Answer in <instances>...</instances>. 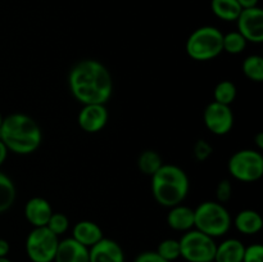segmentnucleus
<instances>
[{
    "mask_svg": "<svg viewBox=\"0 0 263 262\" xmlns=\"http://www.w3.org/2000/svg\"><path fill=\"white\" fill-rule=\"evenodd\" d=\"M162 164H163L162 157L156 151H152V149L141 152V154L138 158L139 170L144 175H148V176H153L161 169Z\"/></svg>",
    "mask_w": 263,
    "mask_h": 262,
    "instance_id": "obj_21",
    "label": "nucleus"
},
{
    "mask_svg": "<svg viewBox=\"0 0 263 262\" xmlns=\"http://www.w3.org/2000/svg\"><path fill=\"white\" fill-rule=\"evenodd\" d=\"M233 225V220L223 204L205 200L194 210V229L211 238L223 236Z\"/></svg>",
    "mask_w": 263,
    "mask_h": 262,
    "instance_id": "obj_4",
    "label": "nucleus"
},
{
    "mask_svg": "<svg viewBox=\"0 0 263 262\" xmlns=\"http://www.w3.org/2000/svg\"><path fill=\"white\" fill-rule=\"evenodd\" d=\"M231 197H233V185H231V181L228 179L221 180L218 182L217 188H216V198H217V202L223 204V203H228L231 199Z\"/></svg>",
    "mask_w": 263,
    "mask_h": 262,
    "instance_id": "obj_27",
    "label": "nucleus"
},
{
    "mask_svg": "<svg viewBox=\"0 0 263 262\" xmlns=\"http://www.w3.org/2000/svg\"><path fill=\"white\" fill-rule=\"evenodd\" d=\"M58 244L59 236L46 226L33 228L26 238V253L31 262H53Z\"/></svg>",
    "mask_w": 263,
    "mask_h": 262,
    "instance_id": "obj_8",
    "label": "nucleus"
},
{
    "mask_svg": "<svg viewBox=\"0 0 263 262\" xmlns=\"http://www.w3.org/2000/svg\"><path fill=\"white\" fill-rule=\"evenodd\" d=\"M3 118H4V117H3V116H2V113H0V126H2V122H3Z\"/></svg>",
    "mask_w": 263,
    "mask_h": 262,
    "instance_id": "obj_36",
    "label": "nucleus"
},
{
    "mask_svg": "<svg viewBox=\"0 0 263 262\" xmlns=\"http://www.w3.org/2000/svg\"><path fill=\"white\" fill-rule=\"evenodd\" d=\"M7 157H8L7 146H5L4 143H3V141L0 140V166H2V164L4 163L5 159H7Z\"/></svg>",
    "mask_w": 263,
    "mask_h": 262,
    "instance_id": "obj_33",
    "label": "nucleus"
},
{
    "mask_svg": "<svg viewBox=\"0 0 263 262\" xmlns=\"http://www.w3.org/2000/svg\"><path fill=\"white\" fill-rule=\"evenodd\" d=\"M258 2L259 0H238V3L240 4V7L243 8V9L258 7Z\"/></svg>",
    "mask_w": 263,
    "mask_h": 262,
    "instance_id": "obj_32",
    "label": "nucleus"
},
{
    "mask_svg": "<svg viewBox=\"0 0 263 262\" xmlns=\"http://www.w3.org/2000/svg\"><path fill=\"white\" fill-rule=\"evenodd\" d=\"M180 257L186 262H207L215 258V239L205 235L197 229L186 231L179 239Z\"/></svg>",
    "mask_w": 263,
    "mask_h": 262,
    "instance_id": "obj_7",
    "label": "nucleus"
},
{
    "mask_svg": "<svg viewBox=\"0 0 263 262\" xmlns=\"http://www.w3.org/2000/svg\"><path fill=\"white\" fill-rule=\"evenodd\" d=\"M157 253L168 262L180 258V243L177 239H164L157 247Z\"/></svg>",
    "mask_w": 263,
    "mask_h": 262,
    "instance_id": "obj_25",
    "label": "nucleus"
},
{
    "mask_svg": "<svg viewBox=\"0 0 263 262\" xmlns=\"http://www.w3.org/2000/svg\"><path fill=\"white\" fill-rule=\"evenodd\" d=\"M53 262H89V248L80 244L72 236L59 240Z\"/></svg>",
    "mask_w": 263,
    "mask_h": 262,
    "instance_id": "obj_13",
    "label": "nucleus"
},
{
    "mask_svg": "<svg viewBox=\"0 0 263 262\" xmlns=\"http://www.w3.org/2000/svg\"><path fill=\"white\" fill-rule=\"evenodd\" d=\"M241 69L246 77L251 81L262 82L263 81V58L258 54L247 57L241 64Z\"/></svg>",
    "mask_w": 263,
    "mask_h": 262,
    "instance_id": "obj_22",
    "label": "nucleus"
},
{
    "mask_svg": "<svg viewBox=\"0 0 263 262\" xmlns=\"http://www.w3.org/2000/svg\"><path fill=\"white\" fill-rule=\"evenodd\" d=\"M212 13L221 21L225 22H235L243 8L238 0H211Z\"/></svg>",
    "mask_w": 263,
    "mask_h": 262,
    "instance_id": "obj_19",
    "label": "nucleus"
},
{
    "mask_svg": "<svg viewBox=\"0 0 263 262\" xmlns=\"http://www.w3.org/2000/svg\"><path fill=\"white\" fill-rule=\"evenodd\" d=\"M108 113L105 104H84L79 113V126L89 134L102 131L108 122Z\"/></svg>",
    "mask_w": 263,
    "mask_h": 262,
    "instance_id": "obj_11",
    "label": "nucleus"
},
{
    "mask_svg": "<svg viewBox=\"0 0 263 262\" xmlns=\"http://www.w3.org/2000/svg\"><path fill=\"white\" fill-rule=\"evenodd\" d=\"M89 262H125V253L117 241L103 238L89 248Z\"/></svg>",
    "mask_w": 263,
    "mask_h": 262,
    "instance_id": "obj_12",
    "label": "nucleus"
},
{
    "mask_svg": "<svg viewBox=\"0 0 263 262\" xmlns=\"http://www.w3.org/2000/svg\"><path fill=\"white\" fill-rule=\"evenodd\" d=\"M204 125L212 134L218 136L226 135L234 126V113L230 105L212 102L205 107L203 113Z\"/></svg>",
    "mask_w": 263,
    "mask_h": 262,
    "instance_id": "obj_9",
    "label": "nucleus"
},
{
    "mask_svg": "<svg viewBox=\"0 0 263 262\" xmlns=\"http://www.w3.org/2000/svg\"><path fill=\"white\" fill-rule=\"evenodd\" d=\"M72 238L86 248H91L94 244L104 238L103 230L98 223L89 220L79 221L72 229Z\"/></svg>",
    "mask_w": 263,
    "mask_h": 262,
    "instance_id": "obj_15",
    "label": "nucleus"
},
{
    "mask_svg": "<svg viewBox=\"0 0 263 262\" xmlns=\"http://www.w3.org/2000/svg\"><path fill=\"white\" fill-rule=\"evenodd\" d=\"M10 251V246L8 243V240L0 238V257H8Z\"/></svg>",
    "mask_w": 263,
    "mask_h": 262,
    "instance_id": "obj_31",
    "label": "nucleus"
},
{
    "mask_svg": "<svg viewBox=\"0 0 263 262\" xmlns=\"http://www.w3.org/2000/svg\"><path fill=\"white\" fill-rule=\"evenodd\" d=\"M234 226L244 235H254L263 228L262 216L254 210H243L234 218Z\"/></svg>",
    "mask_w": 263,
    "mask_h": 262,
    "instance_id": "obj_18",
    "label": "nucleus"
},
{
    "mask_svg": "<svg viewBox=\"0 0 263 262\" xmlns=\"http://www.w3.org/2000/svg\"><path fill=\"white\" fill-rule=\"evenodd\" d=\"M51 213L53 208L45 198L33 197L25 205V217L33 228L46 226Z\"/></svg>",
    "mask_w": 263,
    "mask_h": 262,
    "instance_id": "obj_14",
    "label": "nucleus"
},
{
    "mask_svg": "<svg viewBox=\"0 0 263 262\" xmlns=\"http://www.w3.org/2000/svg\"><path fill=\"white\" fill-rule=\"evenodd\" d=\"M68 86L82 104H105L113 92L112 74L99 61L84 59L69 71Z\"/></svg>",
    "mask_w": 263,
    "mask_h": 262,
    "instance_id": "obj_1",
    "label": "nucleus"
},
{
    "mask_svg": "<svg viewBox=\"0 0 263 262\" xmlns=\"http://www.w3.org/2000/svg\"><path fill=\"white\" fill-rule=\"evenodd\" d=\"M167 223L175 231L192 230L194 229V210L184 204L174 205L167 213Z\"/></svg>",
    "mask_w": 263,
    "mask_h": 262,
    "instance_id": "obj_16",
    "label": "nucleus"
},
{
    "mask_svg": "<svg viewBox=\"0 0 263 262\" xmlns=\"http://www.w3.org/2000/svg\"><path fill=\"white\" fill-rule=\"evenodd\" d=\"M247 40L238 32V31H231L223 35L222 48L223 51L229 54H240L246 50Z\"/></svg>",
    "mask_w": 263,
    "mask_h": 262,
    "instance_id": "obj_24",
    "label": "nucleus"
},
{
    "mask_svg": "<svg viewBox=\"0 0 263 262\" xmlns=\"http://www.w3.org/2000/svg\"><path fill=\"white\" fill-rule=\"evenodd\" d=\"M228 170L239 181H258L263 176V156L256 149H241L230 157Z\"/></svg>",
    "mask_w": 263,
    "mask_h": 262,
    "instance_id": "obj_6",
    "label": "nucleus"
},
{
    "mask_svg": "<svg viewBox=\"0 0 263 262\" xmlns=\"http://www.w3.org/2000/svg\"><path fill=\"white\" fill-rule=\"evenodd\" d=\"M223 33L213 26H202L193 31L185 44L186 54L197 62H208L223 51Z\"/></svg>",
    "mask_w": 263,
    "mask_h": 262,
    "instance_id": "obj_5",
    "label": "nucleus"
},
{
    "mask_svg": "<svg viewBox=\"0 0 263 262\" xmlns=\"http://www.w3.org/2000/svg\"><path fill=\"white\" fill-rule=\"evenodd\" d=\"M235 22L238 25V32L246 39L247 43H263V10L261 8L243 9Z\"/></svg>",
    "mask_w": 263,
    "mask_h": 262,
    "instance_id": "obj_10",
    "label": "nucleus"
},
{
    "mask_svg": "<svg viewBox=\"0 0 263 262\" xmlns=\"http://www.w3.org/2000/svg\"><path fill=\"white\" fill-rule=\"evenodd\" d=\"M207 262H215V261H213V259H212V261H207Z\"/></svg>",
    "mask_w": 263,
    "mask_h": 262,
    "instance_id": "obj_37",
    "label": "nucleus"
},
{
    "mask_svg": "<svg viewBox=\"0 0 263 262\" xmlns=\"http://www.w3.org/2000/svg\"><path fill=\"white\" fill-rule=\"evenodd\" d=\"M213 102H217L223 105H231L236 98V86L234 82L223 80L216 85L213 90Z\"/></svg>",
    "mask_w": 263,
    "mask_h": 262,
    "instance_id": "obj_23",
    "label": "nucleus"
},
{
    "mask_svg": "<svg viewBox=\"0 0 263 262\" xmlns=\"http://www.w3.org/2000/svg\"><path fill=\"white\" fill-rule=\"evenodd\" d=\"M17 197L14 182L9 176L0 171V213L9 210Z\"/></svg>",
    "mask_w": 263,
    "mask_h": 262,
    "instance_id": "obj_20",
    "label": "nucleus"
},
{
    "mask_svg": "<svg viewBox=\"0 0 263 262\" xmlns=\"http://www.w3.org/2000/svg\"><path fill=\"white\" fill-rule=\"evenodd\" d=\"M213 148L205 140H198L194 145V157L198 161L203 162L212 154Z\"/></svg>",
    "mask_w": 263,
    "mask_h": 262,
    "instance_id": "obj_29",
    "label": "nucleus"
},
{
    "mask_svg": "<svg viewBox=\"0 0 263 262\" xmlns=\"http://www.w3.org/2000/svg\"><path fill=\"white\" fill-rule=\"evenodd\" d=\"M256 144H257V148H258V151H261V149H263V133L257 134Z\"/></svg>",
    "mask_w": 263,
    "mask_h": 262,
    "instance_id": "obj_34",
    "label": "nucleus"
},
{
    "mask_svg": "<svg viewBox=\"0 0 263 262\" xmlns=\"http://www.w3.org/2000/svg\"><path fill=\"white\" fill-rule=\"evenodd\" d=\"M243 262H263V247L259 243L246 247Z\"/></svg>",
    "mask_w": 263,
    "mask_h": 262,
    "instance_id": "obj_28",
    "label": "nucleus"
},
{
    "mask_svg": "<svg viewBox=\"0 0 263 262\" xmlns=\"http://www.w3.org/2000/svg\"><path fill=\"white\" fill-rule=\"evenodd\" d=\"M152 177V193L157 203L171 208L181 204L189 193V177L176 164H162Z\"/></svg>",
    "mask_w": 263,
    "mask_h": 262,
    "instance_id": "obj_3",
    "label": "nucleus"
},
{
    "mask_svg": "<svg viewBox=\"0 0 263 262\" xmlns=\"http://www.w3.org/2000/svg\"><path fill=\"white\" fill-rule=\"evenodd\" d=\"M46 228L57 236H61L69 229V220L64 213L53 212L46 223Z\"/></svg>",
    "mask_w": 263,
    "mask_h": 262,
    "instance_id": "obj_26",
    "label": "nucleus"
},
{
    "mask_svg": "<svg viewBox=\"0 0 263 262\" xmlns=\"http://www.w3.org/2000/svg\"><path fill=\"white\" fill-rule=\"evenodd\" d=\"M134 262H168V261L162 258L156 251H146L139 254Z\"/></svg>",
    "mask_w": 263,
    "mask_h": 262,
    "instance_id": "obj_30",
    "label": "nucleus"
},
{
    "mask_svg": "<svg viewBox=\"0 0 263 262\" xmlns=\"http://www.w3.org/2000/svg\"><path fill=\"white\" fill-rule=\"evenodd\" d=\"M0 140L8 152L26 156L40 146L43 133L35 120L25 113H12L3 118L0 126Z\"/></svg>",
    "mask_w": 263,
    "mask_h": 262,
    "instance_id": "obj_2",
    "label": "nucleus"
},
{
    "mask_svg": "<svg viewBox=\"0 0 263 262\" xmlns=\"http://www.w3.org/2000/svg\"><path fill=\"white\" fill-rule=\"evenodd\" d=\"M246 246L241 240L235 238L225 239L216 246L215 262H243Z\"/></svg>",
    "mask_w": 263,
    "mask_h": 262,
    "instance_id": "obj_17",
    "label": "nucleus"
},
{
    "mask_svg": "<svg viewBox=\"0 0 263 262\" xmlns=\"http://www.w3.org/2000/svg\"><path fill=\"white\" fill-rule=\"evenodd\" d=\"M0 262H12L8 257H0Z\"/></svg>",
    "mask_w": 263,
    "mask_h": 262,
    "instance_id": "obj_35",
    "label": "nucleus"
}]
</instances>
